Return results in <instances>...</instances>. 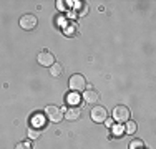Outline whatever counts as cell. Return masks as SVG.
<instances>
[{"label":"cell","instance_id":"6da1fadb","mask_svg":"<svg viewBox=\"0 0 156 149\" xmlns=\"http://www.w3.org/2000/svg\"><path fill=\"white\" fill-rule=\"evenodd\" d=\"M70 88L75 93L85 91V89H87V80H85L83 74H80V73L72 74V78H70Z\"/></svg>","mask_w":156,"mask_h":149},{"label":"cell","instance_id":"7a4b0ae2","mask_svg":"<svg viewBox=\"0 0 156 149\" xmlns=\"http://www.w3.org/2000/svg\"><path fill=\"white\" fill-rule=\"evenodd\" d=\"M45 116L50 119L51 123H60L63 118V111L60 109L58 106H53V104H50V106L45 108Z\"/></svg>","mask_w":156,"mask_h":149},{"label":"cell","instance_id":"3957f363","mask_svg":"<svg viewBox=\"0 0 156 149\" xmlns=\"http://www.w3.org/2000/svg\"><path fill=\"white\" fill-rule=\"evenodd\" d=\"M113 119L118 123H126L129 121V109L123 104H120V106H116L113 109Z\"/></svg>","mask_w":156,"mask_h":149},{"label":"cell","instance_id":"277c9868","mask_svg":"<svg viewBox=\"0 0 156 149\" xmlns=\"http://www.w3.org/2000/svg\"><path fill=\"white\" fill-rule=\"evenodd\" d=\"M90 116L95 123H105L108 118V111L103 106H93V109L90 111Z\"/></svg>","mask_w":156,"mask_h":149},{"label":"cell","instance_id":"5b68a950","mask_svg":"<svg viewBox=\"0 0 156 149\" xmlns=\"http://www.w3.org/2000/svg\"><path fill=\"white\" fill-rule=\"evenodd\" d=\"M37 23H38V22H37V17L32 13H25L23 17H20V27L23 30H27V32L35 28Z\"/></svg>","mask_w":156,"mask_h":149},{"label":"cell","instance_id":"8992f818","mask_svg":"<svg viewBox=\"0 0 156 149\" xmlns=\"http://www.w3.org/2000/svg\"><path fill=\"white\" fill-rule=\"evenodd\" d=\"M38 63L42 66H51L55 63L53 53H50V51H40L38 53Z\"/></svg>","mask_w":156,"mask_h":149},{"label":"cell","instance_id":"52a82bcc","mask_svg":"<svg viewBox=\"0 0 156 149\" xmlns=\"http://www.w3.org/2000/svg\"><path fill=\"white\" fill-rule=\"evenodd\" d=\"M83 99H85V103H88V104H95V103L100 101V95H98V91H95L93 88L85 89L83 91Z\"/></svg>","mask_w":156,"mask_h":149},{"label":"cell","instance_id":"ba28073f","mask_svg":"<svg viewBox=\"0 0 156 149\" xmlns=\"http://www.w3.org/2000/svg\"><path fill=\"white\" fill-rule=\"evenodd\" d=\"M68 121H75V119H78L81 116V109L78 106H72V108H68V109L65 111V114H63Z\"/></svg>","mask_w":156,"mask_h":149},{"label":"cell","instance_id":"9c48e42d","mask_svg":"<svg viewBox=\"0 0 156 149\" xmlns=\"http://www.w3.org/2000/svg\"><path fill=\"white\" fill-rule=\"evenodd\" d=\"M43 126H45V118H43V114H33V116H32V124H30V128L42 129Z\"/></svg>","mask_w":156,"mask_h":149},{"label":"cell","instance_id":"30bf717a","mask_svg":"<svg viewBox=\"0 0 156 149\" xmlns=\"http://www.w3.org/2000/svg\"><path fill=\"white\" fill-rule=\"evenodd\" d=\"M50 73H51V76H60V74L63 73V66L60 65V63L55 61L53 65L50 66Z\"/></svg>","mask_w":156,"mask_h":149},{"label":"cell","instance_id":"8fae6325","mask_svg":"<svg viewBox=\"0 0 156 149\" xmlns=\"http://www.w3.org/2000/svg\"><path fill=\"white\" fill-rule=\"evenodd\" d=\"M66 103L76 106V104L80 103V95H78V93H70V95H66Z\"/></svg>","mask_w":156,"mask_h":149},{"label":"cell","instance_id":"7c38bea8","mask_svg":"<svg viewBox=\"0 0 156 149\" xmlns=\"http://www.w3.org/2000/svg\"><path fill=\"white\" fill-rule=\"evenodd\" d=\"M28 137H32V139H37V137H40V134H42V131L40 129H37V128H28Z\"/></svg>","mask_w":156,"mask_h":149},{"label":"cell","instance_id":"4fadbf2b","mask_svg":"<svg viewBox=\"0 0 156 149\" xmlns=\"http://www.w3.org/2000/svg\"><path fill=\"white\" fill-rule=\"evenodd\" d=\"M144 147V143L141 139H133L129 143V149H143Z\"/></svg>","mask_w":156,"mask_h":149},{"label":"cell","instance_id":"5bb4252c","mask_svg":"<svg viewBox=\"0 0 156 149\" xmlns=\"http://www.w3.org/2000/svg\"><path fill=\"white\" fill-rule=\"evenodd\" d=\"M135 131H136V123L135 121H126V133L133 134Z\"/></svg>","mask_w":156,"mask_h":149},{"label":"cell","instance_id":"9a60e30c","mask_svg":"<svg viewBox=\"0 0 156 149\" xmlns=\"http://www.w3.org/2000/svg\"><path fill=\"white\" fill-rule=\"evenodd\" d=\"M15 149H32V144L28 143V141H22V143H18Z\"/></svg>","mask_w":156,"mask_h":149},{"label":"cell","instance_id":"2e32d148","mask_svg":"<svg viewBox=\"0 0 156 149\" xmlns=\"http://www.w3.org/2000/svg\"><path fill=\"white\" fill-rule=\"evenodd\" d=\"M65 35H68V36L75 35V25H70L68 28H65Z\"/></svg>","mask_w":156,"mask_h":149},{"label":"cell","instance_id":"e0dca14e","mask_svg":"<svg viewBox=\"0 0 156 149\" xmlns=\"http://www.w3.org/2000/svg\"><path fill=\"white\" fill-rule=\"evenodd\" d=\"M123 126H115L113 128V134H116V136H121V134H123Z\"/></svg>","mask_w":156,"mask_h":149}]
</instances>
